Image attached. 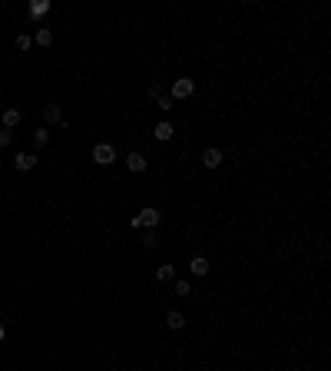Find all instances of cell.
Returning a JSON list of instances; mask_svg holds the SVG:
<instances>
[{
  "label": "cell",
  "instance_id": "6da1fadb",
  "mask_svg": "<svg viewBox=\"0 0 331 371\" xmlns=\"http://www.w3.org/2000/svg\"><path fill=\"white\" fill-rule=\"evenodd\" d=\"M192 90H196V83H192V80H189V77H179L176 83H172V93H169V96H172V103H176V99H189V96H192Z\"/></svg>",
  "mask_w": 331,
  "mask_h": 371
},
{
  "label": "cell",
  "instance_id": "7a4b0ae2",
  "mask_svg": "<svg viewBox=\"0 0 331 371\" xmlns=\"http://www.w3.org/2000/svg\"><path fill=\"white\" fill-rule=\"evenodd\" d=\"M159 219H163V212H159V209L146 206L143 212L136 216V222H139V229H156V226H159Z\"/></svg>",
  "mask_w": 331,
  "mask_h": 371
},
{
  "label": "cell",
  "instance_id": "3957f363",
  "mask_svg": "<svg viewBox=\"0 0 331 371\" xmlns=\"http://www.w3.org/2000/svg\"><path fill=\"white\" fill-rule=\"evenodd\" d=\"M93 159H96L99 166H110L113 159H116V149H113L110 142H96V146H93Z\"/></svg>",
  "mask_w": 331,
  "mask_h": 371
},
{
  "label": "cell",
  "instance_id": "277c9868",
  "mask_svg": "<svg viewBox=\"0 0 331 371\" xmlns=\"http://www.w3.org/2000/svg\"><path fill=\"white\" fill-rule=\"evenodd\" d=\"M126 169H132V173H146V169H149V159H146L143 153H129L126 156Z\"/></svg>",
  "mask_w": 331,
  "mask_h": 371
},
{
  "label": "cell",
  "instance_id": "5b68a950",
  "mask_svg": "<svg viewBox=\"0 0 331 371\" xmlns=\"http://www.w3.org/2000/svg\"><path fill=\"white\" fill-rule=\"evenodd\" d=\"M13 166H17L20 173L33 169V166H37V153H17V156H13Z\"/></svg>",
  "mask_w": 331,
  "mask_h": 371
},
{
  "label": "cell",
  "instance_id": "8992f818",
  "mask_svg": "<svg viewBox=\"0 0 331 371\" xmlns=\"http://www.w3.org/2000/svg\"><path fill=\"white\" fill-rule=\"evenodd\" d=\"M219 163H222V153H219V149H206V153H202V166H206V169H215Z\"/></svg>",
  "mask_w": 331,
  "mask_h": 371
},
{
  "label": "cell",
  "instance_id": "52a82bcc",
  "mask_svg": "<svg viewBox=\"0 0 331 371\" xmlns=\"http://www.w3.org/2000/svg\"><path fill=\"white\" fill-rule=\"evenodd\" d=\"M172 133H176V130H172V123H156V130H153V136H156V139H172Z\"/></svg>",
  "mask_w": 331,
  "mask_h": 371
},
{
  "label": "cell",
  "instance_id": "ba28073f",
  "mask_svg": "<svg viewBox=\"0 0 331 371\" xmlns=\"http://www.w3.org/2000/svg\"><path fill=\"white\" fill-rule=\"evenodd\" d=\"M43 116H46V123H63V113H60V106H56V103H46V106H43Z\"/></svg>",
  "mask_w": 331,
  "mask_h": 371
},
{
  "label": "cell",
  "instance_id": "9c48e42d",
  "mask_svg": "<svg viewBox=\"0 0 331 371\" xmlns=\"http://www.w3.org/2000/svg\"><path fill=\"white\" fill-rule=\"evenodd\" d=\"M156 278H159V282H172V278H176V265H159V269H156Z\"/></svg>",
  "mask_w": 331,
  "mask_h": 371
},
{
  "label": "cell",
  "instance_id": "30bf717a",
  "mask_svg": "<svg viewBox=\"0 0 331 371\" xmlns=\"http://www.w3.org/2000/svg\"><path fill=\"white\" fill-rule=\"evenodd\" d=\"M166 325H169V328H176V331H179V328L186 325V315H182V312H169V315H166Z\"/></svg>",
  "mask_w": 331,
  "mask_h": 371
},
{
  "label": "cell",
  "instance_id": "8fae6325",
  "mask_svg": "<svg viewBox=\"0 0 331 371\" xmlns=\"http://www.w3.org/2000/svg\"><path fill=\"white\" fill-rule=\"evenodd\" d=\"M17 123H20V109H3V126H7V130H13Z\"/></svg>",
  "mask_w": 331,
  "mask_h": 371
},
{
  "label": "cell",
  "instance_id": "7c38bea8",
  "mask_svg": "<svg viewBox=\"0 0 331 371\" xmlns=\"http://www.w3.org/2000/svg\"><path fill=\"white\" fill-rule=\"evenodd\" d=\"M189 269H192V275H206V272H209V262L199 255V259H192V262H189Z\"/></svg>",
  "mask_w": 331,
  "mask_h": 371
},
{
  "label": "cell",
  "instance_id": "4fadbf2b",
  "mask_svg": "<svg viewBox=\"0 0 331 371\" xmlns=\"http://www.w3.org/2000/svg\"><path fill=\"white\" fill-rule=\"evenodd\" d=\"M33 40H37L40 46H50V44H53V33H50V30L43 27V30H37V37H33Z\"/></svg>",
  "mask_w": 331,
  "mask_h": 371
},
{
  "label": "cell",
  "instance_id": "5bb4252c",
  "mask_svg": "<svg viewBox=\"0 0 331 371\" xmlns=\"http://www.w3.org/2000/svg\"><path fill=\"white\" fill-rule=\"evenodd\" d=\"M33 142H37V146H46V142H50V133H46V126H40V130L33 133Z\"/></svg>",
  "mask_w": 331,
  "mask_h": 371
},
{
  "label": "cell",
  "instance_id": "9a60e30c",
  "mask_svg": "<svg viewBox=\"0 0 331 371\" xmlns=\"http://www.w3.org/2000/svg\"><path fill=\"white\" fill-rule=\"evenodd\" d=\"M156 106L163 109V113H169V109L176 106V103H172V96H156Z\"/></svg>",
  "mask_w": 331,
  "mask_h": 371
},
{
  "label": "cell",
  "instance_id": "2e32d148",
  "mask_svg": "<svg viewBox=\"0 0 331 371\" xmlns=\"http://www.w3.org/2000/svg\"><path fill=\"white\" fill-rule=\"evenodd\" d=\"M30 10H33V17H40V13H46V10H50V0H37V3H33Z\"/></svg>",
  "mask_w": 331,
  "mask_h": 371
},
{
  "label": "cell",
  "instance_id": "e0dca14e",
  "mask_svg": "<svg viewBox=\"0 0 331 371\" xmlns=\"http://www.w3.org/2000/svg\"><path fill=\"white\" fill-rule=\"evenodd\" d=\"M13 44H17V50H30V37H27V33H20V37H17V40H13Z\"/></svg>",
  "mask_w": 331,
  "mask_h": 371
},
{
  "label": "cell",
  "instance_id": "ac0fdd59",
  "mask_svg": "<svg viewBox=\"0 0 331 371\" xmlns=\"http://www.w3.org/2000/svg\"><path fill=\"white\" fill-rule=\"evenodd\" d=\"M172 292H176V295H189L192 288H189V282H176V288H172Z\"/></svg>",
  "mask_w": 331,
  "mask_h": 371
},
{
  "label": "cell",
  "instance_id": "d6986e66",
  "mask_svg": "<svg viewBox=\"0 0 331 371\" xmlns=\"http://www.w3.org/2000/svg\"><path fill=\"white\" fill-rule=\"evenodd\" d=\"M10 139H13L10 130H0V146H10Z\"/></svg>",
  "mask_w": 331,
  "mask_h": 371
},
{
  "label": "cell",
  "instance_id": "ffe728a7",
  "mask_svg": "<svg viewBox=\"0 0 331 371\" xmlns=\"http://www.w3.org/2000/svg\"><path fill=\"white\" fill-rule=\"evenodd\" d=\"M3 335H7V331H3V325H0V341H3Z\"/></svg>",
  "mask_w": 331,
  "mask_h": 371
}]
</instances>
